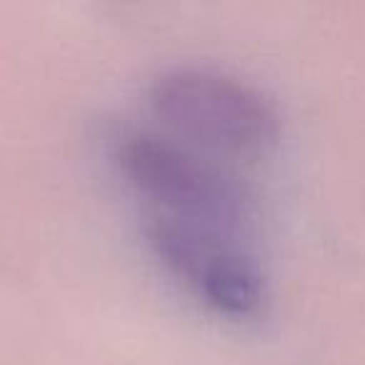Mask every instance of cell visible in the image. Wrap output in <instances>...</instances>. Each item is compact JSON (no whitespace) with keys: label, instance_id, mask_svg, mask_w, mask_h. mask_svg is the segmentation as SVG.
Here are the masks:
<instances>
[{"label":"cell","instance_id":"obj_1","mask_svg":"<svg viewBox=\"0 0 365 365\" xmlns=\"http://www.w3.org/2000/svg\"><path fill=\"white\" fill-rule=\"evenodd\" d=\"M148 98L158 120L215 153H263L280 133L275 103L253 83L215 68H168L153 81Z\"/></svg>","mask_w":365,"mask_h":365},{"label":"cell","instance_id":"obj_2","mask_svg":"<svg viewBox=\"0 0 365 365\" xmlns=\"http://www.w3.org/2000/svg\"><path fill=\"white\" fill-rule=\"evenodd\" d=\"M115 163L153 213L238 233L250 213L243 182L198 148L158 133H130L115 148Z\"/></svg>","mask_w":365,"mask_h":365},{"label":"cell","instance_id":"obj_3","mask_svg":"<svg viewBox=\"0 0 365 365\" xmlns=\"http://www.w3.org/2000/svg\"><path fill=\"white\" fill-rule=\"evenodd\" d=\"M145 238L155 258L213 310L230 318H253L263 310L268 283L238 233L150 213Z\"/></svg>","mask_w":365,"mask_h":365}]
</instances>
